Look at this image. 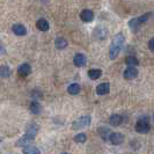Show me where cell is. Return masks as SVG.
<instances>
[{
    "label": "cell",
    "instance_id": "obj_1",
    "mask_svg": "<svg viewBox=\"0 0 154 154\" xmlns=\"http://www.w3.org/2000/svg\"><path fill=\"white\" fill-rule=\"evenodd\" d=\"M124 35L123 34H116L112 38V42H111V45H110V49H109V57L110 59H115L116 57L119 54L122 48H123L124 44Z\"/></svg>",
    "mask_w": 154,
    "mask_h": 154
},
{
    "label": "cell",
    "instance_id": "obj_2",
    "mask_svg": "<svg viewBox=\"0 0 154 154\" xmlns=\"http://www.w3.org/2000/svg\"><path fill=\"white\" fill-rule=\"evenodd\" d=\"M149 16H151V13H146V14L139 16V17L132 19L131 21L129 22V27H130L133 31H137L139 29V27H140L141 24H144V23L149 19Z\"/></svg>",
    "mask_w": 154,
    "mask_h": 154
},
{
    "label": "cell",
    "instance_id": "obj_3",
    "mask_svg": "<svg viewBox=\"0 0 154 154\" xmlns=\"http://www.w3.org/2000/svg\"><path fill=\"white\" fill-rule=\"evenodd\" d=\"M136 131L139 133H147L149 131V123H148V117L143 116L138 119L136 124Z\"/></svg>",
    "mask_w": 154,
    "mask_h": 154
},
{
    "label": "cell",
    "instance_id": "obj_4",
    "mask_svg": "<svg viewBox=\"0 0 154 154\" xmlns=\"http://www.w3.org/2000/svg\"><path fill=\"white\" fill-rule=\"evenodd\" d=\"M91 122H92L91 116H88V115L82 116V117L78 118L77 121L72 124V128H73V129H75V130H79V129H82V128L88 126V125L91 124Z\"/></svg>",
    "mask_w": 154,
    "mask_h": 154
},
{
    "label": "cell",
    "instance_id": "obj_5",
    "mask_svg": "<svg viewBox=\"0 0 154 154\" xmlns=\"http://www.w3.org/2000/svg\"><path fill=\"white\" fill-rule=\"evenodd\" d=\"M38 130H39V126L37 124H35V123L29 124V125L27 126V129H26V134H24V137L28 138L29 140H32V139L36 137Z\"/></svg>",
    "mask_w": 154,
    "mask_h": 154
},
{
    "label": "cell",
    "instance_id": "obj_6",
    "mask_svg": "<svg viewBox=\"0 0 154 154\" xmlns=\"http://www.w3.org/2000/svg\"><path fill=\"white\" fill-rule=\"evenodd\" d=\"M109 140L112 145H121L124 141V136L119 132H114V133H111Z\"/></svg>",
    "mask_w": 154,
    "mask_h": 154
},
{
    "label": "cell",
    "instance_id": "obj_7",
    "mask_svg": "<svg viewBox=\"0 0 154 154\" xmlns=\"http://www.w3.org/2000/svg\"><path fill=\"white\" fill-rule=\"evenodd\" d=\"M123 75H124L125 79H128V80H132V79H134V78L138 75V69H136V67L129 66L128 69L124 71Z\"/></svg>",
    "mask_w": 154,
    "mask_h": 154
},
{
    "label": "cell",
    "instance_id": "obj_8",
    "mask_svg": "<svg viewBox=\"0 0 154 154\" xmlns=\"http://www.w3.org/2000/svg\"><path fill=\"white\" fill-rule=\"evenodd\" d=\"M73 63H74V65H75V66L81 67V66L86 65V63H87V58H86L85 54H77L75 56H74V58H73Z\"/></svg>",
    "mask_w": 154,
    "mask_h": 154
},
{
    "label": "cell",
    "instance_id": "obj_9",
    "mask_svg": "<svg viewBox=\"0 0 154 154\" xmlns=\"http://www.w3.org/2000/svg\"><path fill=\"white\" fill-rule=\"evenodd\" d=\"M80 19L84 21V22H91L93 19H94V13L91 9H84L81 13H80Z\"/></svg>",
    "mask_w": 154,
    "mask_h": 154
},
{
    "label": "cell",
    "instance_id": "obj_10",
    "mask_svg": "<svg viewBox=\"0 0 154 154\" xmlns=\"http://www.w3.org/2000/svg\"><path fill=\"white\" fill-rule=\"evenodd\" d=\"M12 30L17 36H24L27 34V28L22 24H19V23H16L12 27Z\"/></svg>",
    "mask_w": 154,
    "mask_h": 154
},
{
    "label": "cell",
    "instance_id": "obj_11",
    "mask_svg": "<svg viewBox=\"0 0 154 154\" xmlns=\"http://www.w3.org/2000/svg\"><path fill=\"white\" fill-rule=\"evenodd\" d=\"M31 72V67L29 64H22L19 69H17V73H19V75H21V77H27V75H29Z\"/></svg>",
    "mask_w": 154,
    "mask_h": 154
},
{
    "label": "cell",
    "instance_id": "obj_12",
    "mask_svg": "<svg viewBox=\"0 0 154 154\" xmlns=\"http://www.w3.org/2000/svg\"><path fill=\"white\" fill-rule=\"evenodd\" d=\"M109 91H110V85L108 82H103V84H100V85L96 87V93L97 95H106L108 94Z\"/></svg>",
    "mask_w": 154,
    "mask_h": 154
},
{
    "label": "cell",
    "instance_id": "obj_13",
    "mask_svg": "<svg viewBox=\"0 0 154 154\" xmlns=\"http://www.w3.org/2000/svg\"><path fill=\"white\" fill-rule=\"evenodd\" d=\"M122 122H123V117L121 115H118V114H115V115H112L109 118V123L112 126H118V125L122 124Z\"/></svg>",
    "mask_w": 154,
    "mask_h": 154
},
{
    "label": "cell",
    "instance_id": "obj_14",
    "mask_svg": "<svg viewBox=\"0 0 154 154\" xmlns=\"http://www.w3.org/2000/svg\"><path fill=\"white\" fill-rule=\"evenodd\" d=\"M36 27L38 28L41 31H48L50 28V24L46 21L45 19H39L38 21L36 22Z\"/></svg>",
    "mask_w": 154,
    "mask_h": 154
},
{
    "label": "cell",
    "instance_id": "obj_15",
    "mask_svg": "<svg viewBox=\"0 0 154 154\" xmlns=\"http://www.w3.org/2000/svg\"><path fill=\"white\" fill-rule=\"evenodd\" d=\"M101 75H102V71L99 69H93L88 71V77L91 78L92 80H97Z\"/></svg>",
    "mask_w": 154,
    "mask_h": 154
},
{
    "label": "cell",
    "instance_id": "obj_16",
    "mask_svg": "<svg viewBox=\"0 0 154 154\" xmlns=\"http://www.w3.org/2000/svg\"><path fill=\"white\" fill-rule=\"evenodd\" d=\"M30 111L32 114H35V115H38L42 111V106L39 104L37 101H34V102L30 103Z\"/></svg>",
    "mask_w": 154,
    "mask_h": 154
},
{
    "label": "cell",
    "instance_id": "obj_17",
    "mask_svg": "<svg viewBox=\"0 0 154 154\" xmlns=\"http://www.w3.org/2000/svg\"><path fill=\"white\" fill-rule=\"evenodd\" d=\"M99 132H100L101 138L103 139V140H109L110 136H111V131H110V129H108V128H101L100 130H99Z\"/></svg>",
    "mask_w": 154,
    "mask_h": 154
},
{
    "label": "cell",
    "instance_id": "obj_18",
    "mask_svg": "<svg viewBox=\"0 0 154 154\" xmlns=\"http://www.w3.org/2000/svg\"><path fill=\"white\" fill-rule=\"evenodd\" d=\"M67 41L65 38H62V37H59V38L56 39V42H54V45L57 49H59V50H63V49H65L66 46H67Z\"/></svg>",
    "mask_w": 154,
    "mask_h": 154
},
{
    "label": "cell",
    "instance_id": "obj_19",
    "mask_svg": "<svg viewBox=\"0 0 154 154\" xmlns=\"http://www.w3.org/2000/svg\"><path fill=\"white\" fill-rule=\"evenodd\" d=\"M67 92L71 94V95H77L80 93V86L78 84H71L67 88Z\"/></svg>",
    "mask_w": 154,
    "mask_h": 154
},
{
    "label": "cell",
    "instance_id": "obj_20",
    "mask_svg": "<svg viewBox=\"0 0 154 154\" xmlns=\"http://www.w3.org/2000/svg\"><path fill=\"white\" fill-rule=\"evenodd\" d=\"M11 75V69L7 65H2L0 66V77L1 78H8Z\"/></svg>",
    "mask_w": 154,
    "mask_h": 154
},
{
    "label": "cell",
    "instance_id": "obj_21",
    "mask_svg": "<svg viewBox=\"0 0 154 154\" xmlns=\"http://www.w3.org/2000/svg\"><path fill=\"white\" fill-rule=\"evenodd\" d=\"M31 140H29L28 138H26V137H22L21 139H19L17 141H16L15 146L16 147H27L29 146V143H30Z\"/></svg>",
    "mask_w": 154,
    "mask_h": 154
},
{
    "label": "cell",
    "instance_id": "obj_22",
    "mask_svg": "<svg viewBox=\"0 0 154 154\" xmlns=\"http://www.w3.org/2000/svg\"><path fill=\"white\" fill-rule=\"evenodd\" d=\"M23 153L24 154H39V149L35 146H27L23 148Z\"/></svg>",
    "mask_w": 154,
    "mask_h": 154
},
{
    "label": "cell",
    "instance_id": "obj_23",
    "mask_svg": "<svg viewBox=\"0 0 154 154\" xmlns=\"http://www.w3.org/2000/svg\"><path fill=\"white\" fill-rule=\"evenodd\" d=\"M125 63L129 65V66H132V67H134V66H137L139 64L138 59L136 58V57H133V56H129L126 59H125Z\"/></svg>",
    "mask_w": 154,
    "mask_h": 154
},
{
    "label": "cell",
    "instance_id": "obj_24",
    "mask_svg": "<svg viewBox=\"0 0 154 154\" xmlns=\"http://www.w3.org/2000/svg\"><path fill=\"white\" fill-rule=\"evenodd\" d=\"M87 140V137H86L85 133H78L77 136L74 137V141H77L79 144H82Z\"/></svg>",
    "mask_w": 154,
    "mask_h": 154
},
{
    "label": "cell",
    "instance_id": "obj_25",
    "mask_svg": "<svg viewBox=\"0 0 154 154\" xmlns=\"http://www.w3.org/2000/svg\"><path fill=\"white\" fill-rule=\"evenodd\" d=\"M148 48H149V50H151L152 52H154V37L149 39V42H148Z\"/></svg>",
    "mask_w": 154,
    "mask_h": 154
},
{
    "label": "cell",
    "instance_id": "obj_26",
    "mask_svg": "<svg viewBox=\"0 0 154 154\" xmlns=\"http://www.w3.org/2000/svg\"><path fill=\"white\" fill-rule=\"evenodd\" d=\"M62 154H69V153H62Z\"/></svg>",
    "mask_w": 154,
    "mask_h": 154
},
{
    "label": "cell",
    "instance_id": "obj_27",
    "mask_svg": "<svg viewBox=\"0 0 154 154\" xmlns=\"http://www.w3.org/2000/svg\"><path fill=\"white\" fill-rule=\"evenodd\" d=\"M0 143H1V140H0Z\"/></svg>",
    "mask_w": 154,
    "mask_h": 154
},
{
    "label": "cell",
    "instance_id": "obj_28",
    "mask_svg": "<svg viewBox=\"0 0 154 154\" xmlns=\"http://www.w3.org/2000/svg\"><path fill=\"white\" fill-rule=\"evenodd\" d=\"M153 119H154V117H153Z\"/></svg>",
    "mask_w": 154,
    "mask_h": 154
}]
</instances>
